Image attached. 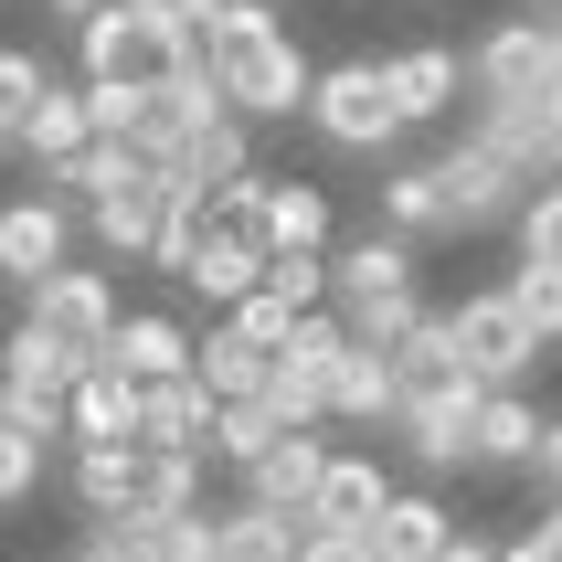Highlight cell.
<instances>
[{
	"label": "cell",
	"instance_id": "obj_1",
	"mask_svg": "<svg viewBox=\"0 0 562 562\" xmlns=\"http://www.w3.org/2000/svg\"><path fill=\"white\" fill-rule=\"evenodd\" d=\"M213 86H223V106H234V117H308L318 64L297 54V32L277 22V0H223Z\"/></svg>",
	"mask_w": 562,
	"mask_h": 562
},
{
	"label": "cell",
	"instance_id": "obj_2",
	"mask_svg": "<svg viewBox=\"0 0 562 562\" xmlns=\"http://www.w3.org/2000/svg\"><path fill=\"white\" fill-rule=\"evenodd\" d=\"M329 308L350 318V340L393 350L414 318H425V297H414V234L372 223L361 245H329Z\"/></svg>",
	"mask_w": 562,
	"mask_h": 562
},
{
	"label": "cell",
	"instance_id": "obj_3",
	"mask_svg": "<svg viewBox=\"0 0 562 562\" xmlns=\"http://www.w3.org/2000/svg\"><path fill=\"white\" fill-rule=\"evenodd\" d=\"M75 64L86 86H170L191 54L170 32V0H106L95 22H75Z\"/></svg>",
	"mask_w": 562,
	"mask_h": 562
},
{
	"label": "cell",
	"instance_id": "obj_4",
	"mask_svg": "<svg viewBox=\"0 0 562 562\" xmlns=\"http://www.w3.org/2000/svg\"><path fill=\"white\" fill-rule=\"evenodd\" d=\"M308 127H318L340 159H393V138H404V106H393V75H382V54L318 64V86H308Z\"/></svg>",
	"mask_w": 562,
	"mask_h": 562
},
{
	"label": "cell",
	"instance_id": "obj_5",
	"mask_svg": "<svg viewBox=\"0 0 562 562\" xmlns=\"http://www.w3.org/2000/svg\"><path fill=\"white\" fill-rule=\"evenodd\" d=\"M477 393H488L477 372L404 382V404H393V425H382V436L404 446V468H425V477H446V468H477Z\"/></svg>",
	"mask_w": 562,
	"mask_h": 562
},
{
	"label": "cell",
	"instance_id": "obj_6",
	"mask_svg": "<svg viewBox=\"0 0 562 562\" xmlns=\"http://www.w3.org/2000/svg\"><path fill=\"white\" fill-rule=\"evenodd\" d=\"M562 86V0H541L531 22H499L468 54V95H552Z\"/></svg>",
	"mask_w": 562,
	"mask_h": 562
},
{
	"label": "cell",
	"instance_id": "obj_7",
	"mask_svg": "<svg viewBox=\"0 0 562 562\" xmlns=\"http://www.w3.org/2000/svg\"><path fill=\"white\" fill-rule=\"evenodd\" d=\"M457 361H468L477 382H531V361H541V329L520 318V297L509 286H477V297H457Z\"/></svg>",
	"mask_w": 562,
	"mask_h": 562
},
{
	"label": "cell",
	"instance_id": "obj_8",
	"mask_svg": "<svg viewBox=\"0 0 562 562\" xmlns=\"http://www.w3.org/2000/svg\"><path fill=\"white\" fill-rule=\"evenodd\" d=\"M468 138H488V149H499L531 191L562 181V86H552V95H477Z\"/></svg>",
	"mask_w": 562,
	"mask_h": 562
},
{
	"label": "cell",
	"instance_id": "obj_9",
	"mask_svg": "<svg viewBox=\"0 0 562 562\" xmlns=\"http://www.w3.org/2000/svg\"><path fill=\"white\" fill-rule=\"evenodd\" d=\"M54 266H75V191H22V202H0V277L11 286H43Z\"/></svg>",
	"mask_w": 562,
	"mask_h": 562
},
{
	"label": "cell",
	"instance_id": "obj_10",
	"mask_svg": "<svg viewBox=\"0 0 562 562\" xmlns=\"http://www.w3.org/2000/svg\"><path fill=\"white\" fill-rule=\"evenodd\" d=\"M22 318H43V329H54V340H75V350H106L127 308H117V286L95 277V266H54L43 286H22Z\"/></svg>",
	"mask_w": 562,
	"mask_h": 562
},
{
	"label": "cell",
	"instance_id": "obj_11",
	"mask_svg": "<svg viewBox=\"0 0 562 562\" xmlns=\"http://www.w3.org/2000/svg\"><path fill=\"white\" fill-rule=\"evenodd\" d=\"M170 202H181V170H149V181H127V191H95V202H86V234L106 255H127V266H149L159 234H170Z\"/></svg>",
	"mask_w": 562,
	"mask_h": 562
},
{
	"label": "cell",
	"instance_id": "obj_12",
	"mask_svg": "<svg viewBox=\"0 0 562 562\" xmlns=\"http://www.w3.org/2000/svg\"><path fill=\"white\" fill-rule=\"evenodd\" d=\"M436 181H446V213H457V234H468V223H509L520 202H531V181H520V170H509L488 138H457V149L436 159Z\"/></svg>",
	"mask_w": 562,
	"mask_h": 562
},
{
	"label": "cell",
	"instance_id": "obj_13",
	"mask_svg": "<svg viewBox=\"0 0 562 562\" xmlns=\"http://www.w3.org/2000/svg\"><path fill=\"white\" fill-rule=\"evenodd\" d=\"M329 457H340V446L318 436V425H286V436L245 468V499H255V509H286V520H308V499H318V477H329Z\"/></svg>",
	"mask_w": 562,
	"mask_h": 562
},
{
	"label": "cell",
	"instance_id": "obj_14",
	"mask_svg": "<svg viewBox=\"0 0 562 562\" xmlns=\"http://www.w3.org/2000/svg\"><path fill=\"white\" fill-rule=\"evenodd\" d=\"M382 75H393L404 127H436V117L468 106V54H457V43H404V54H382Z\"/></svg>",
	"mask_w": 562,
	"mask_h": 562
},
{
	"label": "cell",
	"instance_id": "obj_15",
	"mask_svg": "<svg viewBox=\"0 0 562 562\" xmlns=\"http://www.w3.org/2000/svg\"><path fill=\"white\" fill-rule=\"evenodd\" d=\"M95 361H106V372H127V382H181L191 361H202V340H191L170 308H127V318H117V340L95 350Z\"/></svg>",
	"mask_w": 562,
	"mask_h": 562
},
{
	"label": "cell",
	"instance_id": "obj_16",
	"mask_svg": "<svg viewBox=\"0 0 562 562\" xmlns=\"http://www.w3.org/2000/svg\"><path fill=\"white\" fill-rule=\"evenodd\" d=\"M266 266H277L266 223H223L213 245L181 266V286H191V297H213V308H234V297H255V286H266Z\"/></svg>",
	"mask_w": 562,
	"mask_h": 562
},
{
	"label": "cell",
	"instance_id": "obj_17",
	"mask_svg": "<svg viewBox=\"0 0 562 562\" xmlns=\"http://www.w3.org/2000/svg\"><path fill=\"white\" fill-rule=\"evenodd\" d=\"M213 106H223L213 64H181L170 86H149V95H138V149H149V159H170V149H181V138H191V127L213 117Z\"/></svg>",
	"mask_w": 562,
	"mask_h": 562
},
{
	"label": "cell",
	"instance_id": "obj_18",
	"mask_svg": "<svg viewBox=\"0 0 562 562\" xmlns=\"http://www.w3.org/2000/svg\"><path fill=\"white\" fill-rule=\"evenodd\" d=\"M213 382L181 372V382H138V446H202L213 457Z\"/></svg>",
	"mask_w": 562,
	"mask_h": 562
},
{
	"label": "cell",
	"instance_id": "obj_19",
	"mask_svg": "<svg viewBox=\"0 0 562 562\" xmlns=\"http://www.w3.org/2000/svg\"><path fill=\"white\" fill-rule=\"evenodd\" d=\"M159 170H181L191 191H223V181H245V170H255V117H234V106H213V117L191 127V138H181L170 159H159Z\"/></svg>",
	"mask_w": 562,
	"mask_h": 562
},
{
	"label": "cell",
	"instance_id": "obj_20",
	"mask_svg": "<svg viewBox=\"0 0 562 562\" xmlns=\"http://www.w3.org/2000/svg\"><path fill=\"white\" fill-rule=\"evenodd\" d=\"M382 509H393L382 457H329V477H318V499H308V531H372Z\"/></svg>",
	"mask_w": 562,
	"mask_h": 562
},
{
	"label": "cell",
	"instance_id": "obj_21",
	"mask_svg": "<svg viewBox=\"0 0 562 562\" xmlns=\"http://www.w3.org/2000/svg\"><path fill=\"white\" fill-rule=\"evenodd\" d=\"M393 404H404V372H393V350H372V340H350L340 350V382H329V425H393Z\"/></svg>",
	"mask_w": 562,
	"mask_h": 562
},
{
	"label": "cell",
	"instance_id": "obj_22",
	"mask_svg": "<svg viewBox=\"0 0 562 562\" xmlns=\"http://www.w3.org/2000/svg\"><path fill=\"white\" fill-rule=\"evenodd\" d=\"M446 541H457V509H446L436 488H393V509L372 520L382 562H446Z\"/></svg>",
	"mask_w": 562,
	"mask_h": 562
},
{
	"label": "cell",
	"instance_id": "obj_23",
	"mask_svg": "<svg viewBox=\"0 0 562 562\" xmlns=\"http://www.w3.org/2000/svg\"><path fill=\"white\" fill-rule=\"evenodd\" d=\"M541 425H552V414H541L520 382H488V393H477V468H531Z\"/></svg>",
	"mask_w": 562,
	"mask_h": 562
},
{
	"label": "cell",
	"instance_id": "obj_24",
	"mask_svg": "<svg viewBox=\"0 0 562 562\" xmlns=\"http://www.w3.org/2000/svg\"><path fill=\"white\" fill-rule=\"evenodd\" d=\"M297 541H308V520H286V509H213V562H297Z\"/></svg>",
	"mask_w": 562,
	"mask_h": 562
},
{
	"label": "cell",
	"instance_id": "obj_25",
	"mask_svg": "<svg viewBox=\"0 0 562 562\" xmlns=\"http://www.w3.org/2000/svg\"><path fill=\"white\" fill-rule=\"evenodd\" d=\"M382 223H393V234H414V245L457 234V213H446V181H436V159H393V170H382Z\"/></svg>",
	"mask_w": 562,
	"mask_h": 562
},
{
	"label": "cell",
	"instance_id": "obj_26",
	"mask_svg": "<svg viewBox=\"0 0 562 562\" xmlns=\"http://www.w3.org/2000/svg\"><path fill=\"white\" fill-rule=\"evenodd\" d=\"M86 138H95V117H86V86H43V106L22 117V138H11V149H22L32 170H64V159L86 149Z\"/></svg>",
	"mask_w": 562,
	"mask_h": 562
},
{
	"label": "cell",
	"instance_id": "obj_27",
	"mask_svg": "<svg viewBox=\"0 0 562 562\" xmlns=\"http://www.w3.org/2000/svg\"><path fill=\"white\" fill-rule=\"evenodd\" d=\"M64 436H75V446H95V436H138V382L95 361V372L64 393Z\"/></svg>",
	"mask_w": 562,
	"mask_h": 562
},
{
	"label": "cell",
	"instance_id": "obj_28",
	"mask_svg": "<svg viewBox=\"0 0 562 562\" xmlns=\"http://www.w3.org/2000/svg\"><path fill=\"white\" fill-rule=\"evenodd\" d=\"M329 191L318 181H266V245L277 255H329Z\"/></svg>",
	"mask_w": 562,
	"mask_h": 562
},
{
	"label": "cell",
	"instance_id": "obj_29",
	"mask_svg": "<svg viewBox=\"0 0 562 562\" xmlns=\"http://www.w3.org/2000/svg\"><path fill=\"white\" fill-rule=\"evenodd\" d=\"M191 372L213 382V404H245V393H266L277 350H266V340H245V329L223 318V329H202V361H191Z\"/></svg>",
	"mask_w": 562,
	"mask_h": 562
},
{
	"label": "cell",
	"instance_id": "obj_30",
	"mask_svg": "<svg viewBox=\"0 0 562 562\" xmlns=\"http://www.w3.org/2000/svg\"><path fill=\"white\" fill-rule=\"evenodd\" d=\"M75 499H86L95 520H117V509L138 499V436H95V446H75Z\"/></svg>",
	"mask_w": 562,
	"mask_h": 562
},
{
	"label": "cell",
	"instance_id": "obj_31",
	"mask_svg": "<svg viewBox=\"0 0 562 562\" xmlns=\"http://www.w3.org/2000/svg\"><path fill=\"white\" fill-rule=\"evenodd\" d=\"M138 531V562H213V499L202 509H117Z\"/></svg>",
	"mask_w": 562,
	"mask_h": 562
},
{
	"label": "cell",
	"instance_id": "obj_32",
	"mask_svg": "<svg viewBox=\"0 0 562 562\" xmlns=\"http://www.w3.org/2000/svg\"><path fill=\"white\" fill-rule=\"evenodd\" d=\"M202 446H138V499L127 509H202Z\"/></svg>",
	"mask_w": 562,
	"mask_h": 562
},
{
	"label": "cell",
	"instance_id": "obj_33",
	"mask_svg": "<svg viewBox=\"0 0 562 562\" xmlns=\"http://www.w3.org/2000/svg\"><path fill=\"white\" fill-rule=\"evenodd\" d=\"M277 436H286V414L266 404V393H245V404H223V414H213V457H223V468H255Z\"/></svg>",
	"mask_w": 562,
	"mask_h": 562
},
{
	"label": "cell",
	"instance_id": "obj_34",
	"mask_svg": "<svg viewBox=\"0 0 562 562\" xmlns=\"http://www.w3.org/2000/svg\"><path fill=\"white\" fill-rule=\"evenodd\" d=\"M43 86H54V64H43V54H22V43H0V149L22 138V117L43 106Z\"/></svg>",
	"mask_w": 562,
	"mask_h": 562
},
{
	"label": "cell",
	"instance_id": "obj_35",
	"mask_svg": "<svg viewBox=\"0 0 562 562\" xmlns=\"http://www.w3.org/2000/svg\"><path fill=\"white\" fill-rule=\"evenodd\" d=\"M509 297H520V318L541 329V350L562 340V266H541V255H520L509 266Z\"/></svg>",
	"mask_w": 562,
	"mask_h": 562
},
{
	"label": "cell",
	"instance_id": "obj_36",
	"mask_svg": "<svg viewBox=\"0 0 562 562\" xmlns=\"http://www.w3.org/2000/svg\"><path fill=\"white\" fill-rule=\"evenodd\" d=\"M43 446H54V436H32V425L0 414V509H22L32 488H43Z\"/></svg>",
	"mask_w": 562,
	"mask_h": 562
},
{
	"label": "cell",
	"instance_id": "obj_37",
	"mask_svg": "<svg viewBox=\"0 0 562 562\" xmlns=\"http://www.w3.org/2000/svg\"><path fill=\"white\" fill-rule=\"evenodd\" d=\"M223 318H234V329H245V340H266V350H286V340H297V318H308V308H297V297H286V286H255V297H234V308H223Z\"/></svg>",
	"mask_w": 562,
	"mask_h": 562
},
{
	"label": "cell",
	"instance_id": "obj_38",
	"mask_svg": "<svg viewBox=\"0 0 562 562\" xmlns=\"http://www.w3.org/2000/svg\"><path fill=\"white\" fill-rule=\"evenodd\" d=\"M509 223H520V255H541V266H562V181H541V191H531V202H520Z\"/></svg>",
	"mask_w": 562,
	"mask_h": 562
},
{
	"label": "cell",
	"instance_id": "obj_39",
	"mask_svg": "<svg viewBox=\"0 0 562 562\" xmlns=\"http://www.w3.org/2000/svg\"><path fill=\"white\" fill-rule=\"evenodd\" d=\"M266 286H286L297 308H329V255H277V266H266Z\"/></svg>",
	"mask_w": 562,
	"mask_h": 562
},
{
	"label": "cell",
	"instance_id": "obj_40",
	"mask_svg": "<svg viewBox=\"0 0 562 562\" xmlns=\"http://www.w3.org/2000/svg\"><path fill=\"white\" fill-rule=\"evenodd\" d=\"M138 95H149V86H86L95 138H138Z\"/></svg>",
	"mask_w": 562,
	"mask_h": 562
},
{
	"label": "cell",
	"instance_id": "obj_41",
	"mask_svg": "<svg viewBox=\"0 0 562 562\" xmlns=\"http://www.w3.org/2000/svg\"><path fill=\"white\" fill-rule=\"evenodd\" d=\"M297 562H382V552H372V531H308Z\"/></svg>",
	"mask_w": 562,
	"mask_h": 562
},
{
	"label": "cell",
	"instance_id": "obj_42",
	"mask_svg": "<svg viewBox=\"0 0 562 562\" xmlns=\"http://www.w3.org/2000/svg\"><path fill=\"white\" fill-rule=\"evenodd\" d=\"M75 562H138V531H127V520H95V531H86V552H75Z\"/></svg>",
	"mask_w": 562,
	"mask_h": 562
},
{
	"label": "cell",
	"instance_id": "obj_43",
	"mask_svg": "<svg viewBox=\"0 0 562 562\" xmlns=\"http://www.w3.org/2000/svg\"><path fill=\"white\" fill-rule=\"evenodd\" d=\"M531 477H541V499H552V488H562V414H552V425H541V457H531Z\"/></svg>",
	"mask_w": 562,
	"mask_h": 562
},
{
	"label": "cell",
	"instance_id": "obj_44",
	"mask_svg": "<svg viewBox=\"0 0 562 562\" xmlns=\"http://www.w3.org/2000/svg\"><path fill=\"white\" fill-rule=\"evenodd\" d=\"M499 562H562V541L552 531H520V541H499Z\"/></svg>",
	"mask_w": 562,
	"mask_h": 562
},
{
	"label": "cell",
	"instance_id": "obj_45",
	"mask_svg": "<svg viewBox=\"0 0 562 562\" xmlns=\"http://www.w3.org/2000/svg\"><path fill=\"white\" fill-rule=\"evenodd\" d=\"M43 11H54V22H95V11H106V0H43Z\"/></svg>",
	"mask_w": 562,
	"mask_h": 562
},
{
	"label": "cell",
	"instance_id": "obj_46",
	"mask_svg": "<svg viewBox=\"0 0 562 562\" xmlns=\"http://www.w3.org/2000/svg\"><path fill=\"white\" fill-rule=\"evenodd\" d=\"M541 531H552V541H562V488H552V499H541Z\"/></svg>",
	"mask_w": 562,
	"mask_h": 562
}]
</instances>
